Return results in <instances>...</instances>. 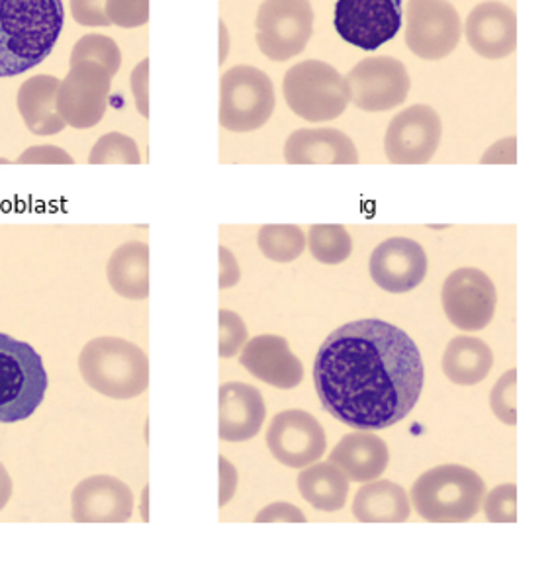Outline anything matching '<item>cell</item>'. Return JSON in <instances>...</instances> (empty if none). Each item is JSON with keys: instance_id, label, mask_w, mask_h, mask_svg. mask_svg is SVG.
Masks as SVG:
<instances>
[{"instance_id": "cell-16", "label": "cell", "mask_w": 556, "mask_h": 562, "mask_svg": "<svg viewBox=\"0 0 556 562\" xmlns=\"http://www.w3.org/2000/svg\"><path fill=\"white\" fill-rule=\"evenodd\" d=\"M428 274V255L410 237H390L371 255V277L386 292L404 294L418 289Z\"/></svg>"}, {"instance_id": "cell-28", "label": "cell", "mask_w": 556, "mask_h": 562, "mask_svg": "<svg viewBox=\"0 0 556 562\" xmlns=\"http://www.w3.org/2000/svg\"><path fill=\"white\" fill-rule=\"evenodd\" d=\"M261 254L274 263H292L306 249V236L302 227L292 224H273L263 226L257 237Z\"/></svg>"}, {"instance_id": "cell-42", "label": "cell", "mask_w": 556, "mask_h": 562, "mask_svg": "<svg viewBox=\"0 0 556 562\" xmlns=\"http://www.w3.org/2000/svg\"><path fill=\"white\" fill-rule=\"evenodd\" d=\"M238 488V472L234 464L219 457V508H224L229 499L234 498Z\"/></svg>"}, {"instance_id": "cell-32", "label": "cell", "mask_w": 556, "mask_h": 562, "mask_svg": "<svg viewBox=\"0 0 556 562\" xmlns=\"http://www.w3.org/2000/svg\"><path fill=\"white\" fill-rule=\"evenodd\" d=\"M490 406L496 417L506 426L518 424V371L506 372L490 394Z\"/></svg>"}, {"instance_id": "cell-18", "label": "cell", "mask_w": 556, "mask_h": 562, "mask_svg": "<svg viewBox=\"0 0 556 562\" xmlns=\"http://www.w3.org/2000/svg\"><path fill=\"white\" fill-rule=\"evenodd\" d=\"M465 34L476 54L503 59L518 47V16L500 0H486L468 14Z\"/></svg>"}, {"instance_id": "cell-41", "label": "cell", "mask_w": 556, "mask_h": 562, "mask_svg": "<svg viewBox=\"0 0 556 562\" xmlns=\"http://www.w3.org/2000/svg\"><path fill=\"white\" fill-rule=\"evenodd\" d=\"M484 165L492 164H518V139L508 137L498 144H493L480 159Z\"/></svg>"}, {"instance_id": "cell-37", "label": "cell", "mask_w": 556, "mask_h": 562, "mask_svg": "<svg viewBox=\"0 0 556 562\" xmlns=\"http://www.w3.org/2000/svg\"><path fill=\"white\" fill-rule=\"evenodd\" d=\"M19 165H73L75 159L57 146L30 147L20 155Z\"/></svg>"}, {"instance_id": "cell-29", "label": "cell", "mask_w": 556, "mask_h": 562, "mask_svg": "<svg viewBox=\"0 0 556 562\" xmlns=\"http://www.w3.org/2000/svg\"><path fill=\"white\" fill-rule=\"evenodd\" d=\"M308 247L316 261L324 265L345 263L353 251V241L345 227L338 224H318L310 227Z\"/></svg>"}, {"instance_id": "cell-40", "label": "cell", "mask_w": 556, "mask_h": 562, "mask_svg": "<svg viewBox=\"0 0 556 562\" xmlns=\"http://www.w3.org/2000/svg\"><path fill=\"white\" fill-rule=\"evenodd\" d=\"M219 291H226L238 284L241 279L238 259L226 247H219Z\"/></svg>"}, {"instance_id": "cell-11", "label": "cell", "mask_w": 556, "mask_h": 562, "mask_svg": "<svg viewBox=\"0 0 556 562\" xmlns=\"http://www.w3.org/2000/svg\"><path fill=\"white\" fill-rule=\"evenodd\" d=\"M112 75L97 61L71 65L57 94V110L67 126L91 130L109 109Z\"/></svg>"}, {"instance_id": "cell-14", "label": "cell", "mask_w": 556, "mask_h": 562, "mask_svg": "<svg viewBox=\"0 0 556 562\" xmlns=\"http://www.w3.org/2000/svg\"><path fill=\"white\" fill-rule=\"evenodd\" d=\"M441 299L449 322L465 331H478L488 326L498 302L492 279L473 267L451 272Z\"/></svg>"}, {"instance_id": "cell-13", "label": "cell", "mask_w": 556, "mask_h": 562, "mask_svg": "<svg viewBox=\"0 0 556 562\" xmlns=\"http://www.w3.org/2000/svg\"><path fill=\"white\" fill-rule=\"evenodd\" d=\"M443 137L438 112L428 104H413L394 116L384 137V149L394 165H423L433 159Z\"/></svg>"}, {"instance_id": "cell-31", "label": "cell", "mask_w": 556, "mask_h": 562, "mask_svg": "<svg viewBox=\"0 0 556 562\" xmlns=\"http://www.w3.org/2000/svg\"><path fill=\"white\" fill-rule=\"evenodd\" d=\"M89 164L91 165H139V149L136 142L132 137L112 132L102 136L94 146H92L91 155H89Z\"/></svg>"}, {"instance_id": "cell-34", "label": "cell", "mask_w": 556, "mask_h": 562, "mask_svg": "<svg viewBox=\"0 0 556 562\" xmlns=\"http://www.w3.org/2000/svg\"><path fill=\"white\" fill-rule=\"evenodd\" d=\"M219 345L218 353L222 359H229L243 349L247 344V327L236 312L219 310Z\"/></svg>"}, {"instance_id": "cell-35", "label": "cell", "mask_w": 556, "mask_h": 562, "mask_svg": "<svg viewBox=\"0 0 556 562\" xmlns=\"http://www.w3.org/2000/svg\"><path fill=\"white\" fill-rule=\"evenodd\" d=\"M106 14L114 26H144L149 20V0H106Z\"/></svg>"}, {"instance_id": "cell-25", "label": "cell", "mask_w": 556, "mask_h": 562, "mask_svg": "<svg viewBox=\"0 0 556 562\" xmlns=\"http://www.w3.org/2000/svg\"><path fill=\"white\" fill-rule=\"evenodd\" d=\"M112 291L122 299L146 300L149 296V245L129 241L120 245L106 265Z\"/></svg>"}, {"instance_id": "cell-21", "label": "cell", "mask_w": 556, "mask_h": 562, "mask_svg": "<svg viewBox=\"0 0 556 562\" xmlns=\"http://www.w3.org/2000/svg\"><path fill=\"white\" fill-rule=\"evenodd\" d=\"M284 159L291 165H356L359 151L336 127H302L286 139Z\"/></svg>"}, {"instance_id": "cell-17", "label": "cell", "mask_w": 556, "mask_h": 562, "mask_svg": "<svg viewBox=\"0 0 556 562\" xmlns=\"http://www.w3.org/2000/svg\"><path fill=\"white\" fill-rule=\"evenodd\" d=\"M71 504L77 524H126L134 512V494L118 479L97 474L75 486Z\"/></svg>"}, {"instance_id": "cell-1", "label": "cell", "mask_w": 556, "mask_h": 562, "mask_svg": "<svg viewBox=\"0 0 556 562\" xmlns=\"http://www.w3.org/2000/svg\"><path fill=\"white\" fill-rule=\"evenodd\" d=\"M425 369L406 331L383 319L336 329L314 361V386L326 412L359 431L400 424L416 408Z\"/></svg>"}, {"instance_id": "cell-43", "label": "cell", "mask_w": 556, "mask_h": 562, "mask_svg": "<svg viewBox=\"0 0 556 562\" xmlns=\"http://www.w3.org/2000/svg\"><path fill=\"white\" fill-rule=\"evenodd\" d=\"M12 496V479H10L7 467L0 463V509L7 508Z\"/></svg>"}, {"instance_id": "cell-4", "label": "cell", "mask_w": 556, "mask_h": 562, "mask_svg": "<svg viewBox=\"0 0 556 562\" xmlns=\"http://www.w3.org/2000/svg\"><path fill=\"white\" fill-rule=\"evenodd\" d=\"M484 481L463 464H441L411 486L413 508L431 524H465L483 508Z\"/></svg>"}, {"instance_id": "cell-23", "label": "cell", "mask_w": 556, "mask_h": 562, "mask_svg": "<svg viewBox=\"0 0 556 562\" xmlns=\"http://www.w3.org/2000/svg\"><path fill=\"white\" fill-rule=\"evenodd\" d=\"M388 461V445L368 431H355L343 437L329 457V463L336 464L353 482L378 479L386 471Z\"/></svg>"}, {"instance_id": "cell-38", "label": "cell", "mask_w": 556, "mask_h": 562, "mask_svg": "<svg viewBox=\"0 0 556 562\" xmlns=\"http://www.w3.org/2000/svg\"><path fill=\"white\" fill-rule=\"evenodd\" d=\"M257 524H304L306 516L302 509L286 504V502H274L271 506H266L265 509H261L256 517Z\"/></svg>"}, {"instance_id": "cell-36", "label": "cell", "mask_w": 556, "mask_h": 562, "mask_svg": "<svg viewBox=\"0 0 556 562\" xmlns=\"http://www.w3.org/2000/svg\"><path fill=\"white\" fill-rule=\"evenodd\" d=\"M71 14H73L75 22L81 26H110L106 0H71Z\"/></svg>"}, {"instance_id": "cell-7", "label": "cell", "mask_w": 556, "mask_h": 562, "mask_svg": "<svg viewBox=\"0 0 556 562\" xmlns=\"http://www.w3.org/2000/svg\"><path fill=\"white\" fill-rule=\"evenodd\" d=\"M274 87L269 75L251 65H236L219 85V126L229 132H256L274 112Z\"/></svg>"}, {"instance_id": "cell-39", "label": "cell", "mask_w": 556, "mask_h": 562, "mask_svg": "<svg viewBox=\"0 0 556 562\" xmlns=\"http://www.w3.org/2000/svg\"><path fill=\"white\" fill-rule=\"evenodd\" d=\"M132 92L136 97L137 110L144 119H149V59H141L132 71Z\"/></svg>"}, {"instance_id": "cell-26", "label": "cell", "mask_w": 556, "mask_h": 562, "mask_svg": "<svg viewBox=\"0 0 556 562\" xmlns=\"http://www.w3.org/2000/svg\"><path fill=\"white\" fill-rule=\"evenodd\" d=\"M492 349L476 337H455L443 355V371L458 386H475L492 371Z\"/></svg>"}, {"instance_id": "cell-8", "label": "cell", "mask_w": 556, "mask_h": 562, "mask_svg": "<svg viewBox=\"0 0 556 562\" xmlns=\"http://www.w3.org/2000/svg\"><path fill=\"white\" fill-rule=\"evenodd\" d=\"M256 26L261 54L276 64L288 61L306 49L314 34L310 0H263Z\"/></svg>"}, {"instance_id": "cell-20", "label": "cell", "mask_w": 556, "mask_h": 562, "mask_svg": "<svg viewBox=\"0 0 556 562\" xmlns=\"http://www.w3.org/2000/svg\"><path fill=\"white\" fill-rule=\"evenodd\" d=\"M265 400L256 386L226 382L219 386L218 434L222 441L243 443L261 431L265 424Z\"/></svg>"}, {"instance_id": "cell-19", "label": "cell", "mask_w": 556, "mask_h": 562, "mask_svg": "<svg viewBox=\"0 0 556 562\" xmlns=\"http://www.w3.org/2000/svg\"><path fill=\"white\" fill-rule=\"evenodd\" d=\"M241 364L251 376L281 391H292L304 379V364L292 353L288 341L279 336L253 337L243 345Z\"/></svg>"}, {"instance_id": "cell-10", "label": "cell", "mask_w": 556, "mask_h": 562, "mask_svg": "<svg viewBox=\"0 0 556 562\" xmlns=\"http://www.w3.org/2000/svg\"><path fill=\"white\" fill-rule=\"evenodd\" d=\"M463 34V24L449 0H408L406 44L425 61H439L453 54Z\"/></svg>"}, {"instance_id": "cell-3", "label": "cell", "mask_w": 556, "mask_h": 562, "mask_svg": "<svg viewBox=\"0 0 556 562\" xmlns=\"http://www.w3.org/2000/svg\"><path fill=\"white\" fill-rule=\"evenodd\" d=\"M79 371L92 391L109 398H137L149 386L146 351L120 337H97L84 345Z\"/></svg>"}, {"instance_id": "cell-5", "label": "cell", "mask_w": 556, "mask_h": 562, "mask_svg": "<svg viewBox=\"0 0 556 562\" xmlns=\"http://www.w3.org/2000/svg\"><path fill=\"white\" fill-rule=\"evenodd\" d=\"M46 367L36 349L0 334V424H19L34 416L46 398Z\"/></svg>"}, {"instance_id": "cell-30", "label": "cell", "mask_w": 556, "mask_h": 562, "mask_svg": "<svg viewBox=\"0 0 556 562\" xmlns=\"http://www.w3.org/2000/svg\"><path fill=\"white\" fill-rule=\"evenodd\" d=\"M79 61H97L102 67L109 69V74L114 77L118 74L120 65H122V52L118 44L109 36L102 34H87L75 44L71 52V65Z\"/></svg>"}, {"instance_id": "cell-2", "label": "cell", "mask_w": 556, "mask_h": 562, "mask_svg": "<svg viewBox=\"0 0 556 562\" xmlns=\"http://www.w3.org/2000/svg\"><path fill=\"white\" fill-rule=\"evenodd\" d=\"M64 26V0H0V79L44 64Z\"/></svg>"}, {"instance_id": "cell-6", "label": "cell", "mask_w": 556, "mask_h": 562, "mask_svg": "<svg viewBox=\"0 0 556 562\" xmlns=\"http://www.w3.org/2000/svg\"><path fill=\"white\" fill-rule=\"evenodd\" d=\"M283 92L288 109L314 124L339 119L351 102L347 77L316 59L292 65L284 75Z\"/></svg>"}, {"instance_id": "cell-9", "label": "cell", "mask_w": 556, "mask_h": 562, "mask_svg": "<svg viewBox=\"0 0 556 562\" xmlns=\"http://www.w3.org/2000/svg\"><path fill=\"white\" fill-rule=\"evenodd\" d=\"M401 0H338L333 26L341 40L363 52H376L398 36Z\"/></svg>"}, {"instance_id": "cell-33", "label": "cell", "mask_w": 556, "mask_h": 562, "mask_svg": "<svg viewBox=\"0 0 556 562\" xmlns=\"http://www.w3.org/2000/svg\"><path fill=\"white\" fill-rule=\"evenodd\" d=\"M484 514L492 524H515L518 521V486L502 484L484 496Z\"/></svg>"}, {"instance_id": "cell-15", "label": "cell", "mask_w": 556, "mask_h": 562, "mask_svg": "<svg viewBox=\"0 0 556 562\" xmlns=\"http://www.w3.org/2000/svg\"><path fill=\"white\" fill-rule=\"evenodd\" d=\"M266 447L274 459L291 469H306L326 454L328 439L316 417L304 409H286L273 417Z\"/></svg>"}, {"instance_id": "cell-12", "label": "cell", "mask_w": 556, "mask_h": 562, "mask_svg": "<svg viewBox=\"0 0 556 562\" xmlns=\"http://www.w3.org/2000/svg\"><path fill=\"white\" fill-rule=\"evenodd\" d=\"M347 82L351 102L365 112H388L400 106L410 94L411 81L406 67L394 57H366L349 71Z\"/></svg>"}, {"instance_id": "cell-27", "label": "cell", "mask_w": 556, "mask_h": 562, "mask_svg": "<svg viewBox=\"0 0 556 562\" xmlns=\"http://www.w3.org/2000/svg\"><path fill=\"white\" fill-rule=\"evenodd\" d=\"M302 498L319 512H338L343 508L349 494V479L336 464L311 463L298 474Z\"/></svg>"}, {"instance_id": "cell-24", "label": "cell", "mask_w": 556, "mask_h": 562, "mask_svg": "<svg viewBox=\"0 0 556 562\" xmlns=\"http://www.w3.org/2000/svg\"><path fill=\"white\" fill-rule=\"evenodd\" d=\"M410 512L406 490L393 481H368L353 502V516L361 524H404Z\"/></svg>"}, {"instance_id": "cell-22", "label": "cell", "mask_w": 556, "mask_h": 562, "mask_svg": "<svg viewBox=\"0 0 556 562\" xmlns=\"http://www.w3.org/2000/svg\"><path fill=\"white\" fill-rule=\"evenodd\" d=\"M59 87L61 81L52 75H36L22 82L16 104L20 116L34 136H55L67 126L57 110Z\"/></svg>"}, {"instance_id": "cell-44", "label": "cell", "mask_w": 556, "mask_h": 562, "mask_svg": "<svg viewBox=\"0 0 556 562\" xmlns=\"http://www.w3.org/2000/svg\"><path fill=\"white\" fill-rule=\"evenodd\" d=\"M0 164L7 165V164H9V161H7V159H0Z\"/></svg>"}]
</instances>
